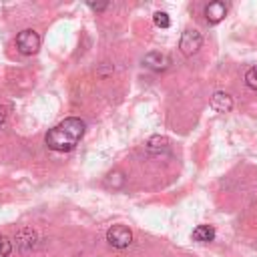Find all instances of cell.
<instances>
[{"label": "cell", "mask_w": 257, "mask_h": 257, "mask_svg": "<svg viewBox=\"0 0 257 257\" xmlns=\"http://www.w3.org/2000/svg\"><path fill=\"white\" fill-rule=\"evenodd\" d=\"M6 116H8V108H6L4 104H0V124H4Z\"/></svg>", "instance_id": "13"}, {"label": "cell", "mask_w": 257, "mask_h": 257, "mask_svg": "<svg viewBox=\"0 0 257 257\" xmlns=\"http://www.w3.org/2000/svg\"><path fill=\"white\" fill-rule=\"evenodd\" d=\"M143 64H145L147 68L155 70V72H163V70H167V68L171 66V58H169L165 52L153 50V52H147V54H145Z\"/></svg>", "instance_id": "5"}, {"label": "cell", "mask_w": 257, "mask_h": 257, "mask_svg": "<svg viewBox=\"0 0 257 257\" xmlns=\"http://www.w3.org/2000/svg\"><path fill=\"white\" fill-rule=\"evenodd\" d=\"M106 241H108V245H112L116 249H124L133 243V233L124 225H112L106 231Z\"/></svg>", "instance_id": "3"}, {"label": "cell", "mask_w": 257, "mask_h": 257, "mask_svg": "<svg viewBox=\"0 0 257 257\" xmlns=\"http://www.w3.org/2000/svg\"><path fill=\"white\" fill-rule=\"evenodd\" d=\"M211 108L217 110V112H229L233 108V98L227 94V92H215L211 96Z\"/></svg>", "instance_id": "7"}, {"label": "cell", "mask_w": 257, "mask_h": 257, "mask_svg": "<svg viewBox=\"0 0 257 257\" xmlns=\"http://www.w3.org/2000/svg\"><path fill=\"white\" fill-rule=\"evenodd\" d=\"M10 253H12V243H10V239L4 237V235H0V257H8Z\"/></svg>", "instance_id": "12"}, {"label": "cell", "mask_w": 257, "mask_h": 257, "mask_svg": "<svg viewBox=\"0 0 257 257\" xmlns=\"http://www.w3.org/2000/svg\"><path fill=\"white\" fill-rule=\"evenodd\" d=\"M88 6H90L92 10H104L108 4H96V2H88Z\"/></svg>", "instance_id": "14"}, {"label": "cell", "mask_w": 257, "mask_h": 257, "mask_svg": "<svg viewBox=\"0 0 257 257\" xmlns=\"http://www.w3.org/2000/svg\"><path fill=\"white\" fill-rule=\"evenodd\" d=\"M84 120L76 118V116H68L64 118L62 122H58L56 126H52L46 137H44V143L48 149L52 151H58V153H66V151H72L78 141L82 139L84 135Z\"/></svg>", "instance_id": "1"}, {"label": "cell", "mask_w": 257, "mask_h": 257, "mask_svg": "<svg viewBox=\"0 0 257 257\" xmlns=\"http://www.w3.org/2000/svg\"><path fill=\"white\" fill-rule=\"evenodd\" d=\"M245 84L253 90H257V66H251L247 72H245Z\"/></svg>", "instance_id": "10"}, {"label": "cell", "mask_w": 257, "mask_h": 257, "mask_svg": "<svg viewBox=\"0 0 257 257\" xmlns=\"http://www.w3.org/2000/svg\"><path fill=\"white\" fill-rule=\"evenodd\" d=\"M153 20H155V24H157L159 28H169V26H171V18H169L167 12H155Z\"/></svg>", "instance_id": "11"}, {"label": "cell", "mask_w": 257, "mask_h": 257, "mask_svg": "<svg viewBox=\"0 0 257 257\" xmlns=\"http://www.w3.org/2000/svg\"><path fill=\"white\" fill-rule=\"evenodd\" d=\"M225 14H227V6H225L221 0L209 2V4L205 6V18H207L209 24H217V22H221V20L225 18Z\"/></svg>", "instance_id": "6"}, {"label": "cell", "mask_w": 257, "mask_h": 257, "mask_svg": "<svg viewBox=\"0 0 257 257\" xmlns=\"http://www.w3.org/2000/svg\"><path fill=\"white\" fill-rule=\"evenodd\" d=\"M193 239L199 243H209L215 239V229L211 225H197L193 229Z\"/></svg>", "instance_id": "8"}, {"label": "cell", "mask_w": 257, "mask_h": 257, "mask_svg": "<svg viewBox=\"0 0 257 257\" xmlns=\"http://www.w3.org/2000/svg\"><path fill=\"white\" fill-rule=\"evenodd\" d=\"M167 149H169V141H167L165 137H159V135H157V137H151L149 143H147V151H149V153H155V155H157V153H163V151H167Z\"/></svg>", "instance_id": "9"}, {"label": "cell", "mask_w": 257, "mask_h": 257, "mask_svg": "<svg viewBox=\"0 0 257 257\" xmlns=\"http://www.w3.org/2000/svg\"><path fill=\"white\" fill-rule=\"evenodd\" d=\"M203 44V38L197 30H185L183 36H181V42H179V48L185 56H193Z\"/></svg>", "instance_id": "4"}, {"label": "cell", "mask_w": 257, "mask_h": 257, "mask_svg": "<svg viewBox=\"0 0 257 257\" xmlns=\"http://www.w3.org/2000/svg\"><path fill=\"white\" fill-rule=\"evenodd\" d=\"M16 48H18L20 54H26V56L36 54L38 48H40V36L34 30L26 28V30L18 32V36H16Z\"/></svg>", "instance_id": "2"}]
</instances>
